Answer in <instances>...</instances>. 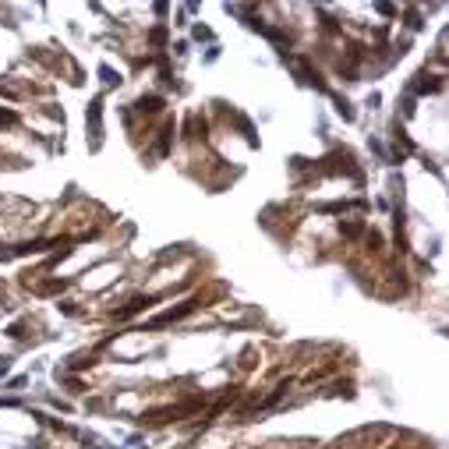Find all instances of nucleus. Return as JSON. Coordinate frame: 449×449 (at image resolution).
I'll use <instances>...</instances> for the list:
<instances>
[]
</instances>
